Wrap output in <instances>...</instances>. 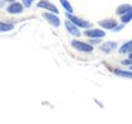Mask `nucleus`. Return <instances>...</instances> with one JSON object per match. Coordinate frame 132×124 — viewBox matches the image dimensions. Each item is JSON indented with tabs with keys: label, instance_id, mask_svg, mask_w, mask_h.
I'll use <instances>...</instances> for the list:
<instances>
[{
	"label": "nucleus",
	"instance_id": "1",
	"mask_svg": "<svg viewBox=\"0 0 132 124\" xmlns=\"http://www.w3.org/2000/svg\"><path fill=\"white\" fill-rule=\"evenodd\" d=\"M65 16H67V19H68L70 21H72L77 27L91 29V23H89V21H85V20H82V19H80V17H75V16H72V13H67Z\"/></svg>",
	"mask_w": 132,
	"mask_h": 124
},
{
	"label": "nucleus",
	"instance_id": "2",
	"mask_svg": "<svg viewBox=\"0 0 132 124\" xmlns=\"http://www.w3.org/2000/svg\"><path fill=\"white\" fill-rule=\"evenodd\" d=\"M71 46L74 49L80 50V52H84V53H91L92 52V46L88 43H84V41H80V40H72L71 41Z\"/></svg>",
	"mask_w": 132,
	"mask_h": 124
},
{
	"label": "nucleus",
	"instance_id": "3",
	"mask_svg": "<svg viewBox=\"0 0 132 124\" xmlns=\"http://www.w3.org/2000/svg\"><path fill=\"white\" fill-rule=\"evenodd\" d=\"M84 34L89 39H102L105 36V32L104 30H100V29H88Z\"/></svg>",
	"mask_w": 132,
	"mask_h": 124
},
{
	"label": "nucleus",
	"instance_id": "4",
	"mask_svg": "<svg viewBox=\"0 0 132 124\" xmlns=\"http://www.w3.org/2000/svg\"><path fill=\"white\" fill-rule=\"evenodd\" d=\"M37 6L40 7V9H44V10H48V12H51V13H55V14L58 13L57 7H55L53 3L47 2V0H41V2H38V3H37Z\"/></svg>",
	"mask_w": 132,
	"mask_h": 124
},
{
	"label": "nucleus",
	"instance_id": "5",
	"mask_svg": "<svg viewBox=\"0 0 132 124\" xmlns=\"http://www.w3.org/2000/svg\"><path fill=\"white\" fill-rule=\"evenodd\" d=\"M24 9L23 3H17V2H12V4H10L9 7H7V12L12 13V14H17V13H21Z\"/></svg>",
	"mask_w": 132,
	"mask_h": 124
},
{
	"label": "nucleus",
	"instance_id": "6",
	"mask_svg": "<svg viewBox=\"0 0 132 124\" xmlns=\"http://www.w3.org/2000/svg\"><path fill=\"white\" fill-rule=\"evenodd\" d=\"M43 17L46 19V20H48L50 23L53 24V26H55V27H58L60 26V19L55 16V13H51V12H48V13H43Z\"/></svg>",
	"mask_w": 132,
	"mask_h": 124
},
{
	"label": "nucleus",
	"instance_id": "7",
	"mask_svg": "<svg viewBox=\"0 0 132 124\" xmlns=\"http://www.w3.org/2000/svg\"><path fill=\"white\" fill-rule=\"evenodd\" d=\"M65 29L68 30V33L70 34H72V36H75V37H78V36L81 34V32L78 30V27L75 26L72 21H70V20H67L65 21Z\"/></svg>",
	"mask_w": 132,
	"mask_h": 124
},
{
	"label": "nucleus",
	"instance_id": "8",
	"mask_svg": "<svg viewBox=\"0 0 132 124\" xmlns=\"http://www.w3.org/2000/svg\"><path fill=\"white\" fill-rule=\"evenodd\" d=\"M100 26L104 27V29H108V30H114V27L117 26V21L114 19H106V20L100 21Z\"/></svg>",
	"mask_w": 132,
	"mask_h": 124
},
{
	"label": "nucleus",
	"instance_id": "9",
	"mask_svg": "<svg viewBox=\"0 0 132 124\" xmlns=\"http://www.w3.org/2000/svg\"><path fill=\"white\" fill-rule=\"evenodd\" d=\"M132 52V40L128 41V43H125L122 47L119 49V53L121 54H126V53H131Z\"/></svg>",
	"mask_w": 132,
	"mask_h": 124
},
{
	"label": "nucleus",
	"instance_id": "10",
	"mask_svg": "<svg viewBox=\"0 0 132 124\" xmlns=\"http://www.w3.org/2000/svg\"><path fill=\"white\" fill-rule=\"evenodd\" d=\"M101 49H102L104 52L109 53V52H112V50L117 49V43H114V41H109V43H105L104 46H101Z\"/></svg>",
	"mask_w": 132,
	"mask_h": 124
},
{
	"label": "nucleus",
	"instance_id": "11",
	"mask_svg": "<svg viewBox=\"0 0 132 124\" xmlns=\"http://www.w3.org/2000/svg\"><path fill=\"white\" fill-rule=\"evenodd\" d=\"M129 10H132V6L131 4H122V6H119L117 9V13L118 14H123V13H126V12H129Z\"/></svg>",
	"mask_w": 132,
	"mask_h": 124
},
{
	"label": "nucleus",
	"instance_id": "12",
	"mask_svg": "<svg viewBox=\"0 0 132 124\" xmlns=\"http://www.w3.org/2000/svg\"><path fill=\"white\" fill-rule=\"evenodd\" d=\"M131 20H132V10H129V12L121 14V21H122L123 24L128 23V21H131Z\"/></svg>",
	"mask_w": 132,
	"mask_h": 124
},
{
	"label": "nucleus",
	"instance_id": "13",
	"mask_svg": "<svg viewBox=\"0 0 132 124\" xmlns=\"http://www.w3.org/2000/svg\"><path fill=\"white\" fill-rule=\"evenodd\" d=\"M13 24L12 23H4V21H0V32H9V30L13 29Z\"/></svg>",
	"mask_w": 132,
	"mask_h": 124
},
{
	"label": "nucleus",
	"instance_id": "14",
	"mask_svg": "<svg viewBox=\"0 0 132 124\" xmlns=\"http://www.w3.org/2000/svg\"><path fill=\"white\" fill-rule=\"evenodd\" d=\"M115 74H118V76H122V77L132 78V71H126V70H115Z\"/></svg>",
	"mask_w": 132,
	"mask_h": 124
},
{
	"label": "nucleus",
	"instance_id": "15",
	"mask_svg": "<svg viewBox=\"0 0 132 124\" xmlns=\"http://www.w3.org/2000/svg\"><path fill=\"white\" fill-rule=\"evenodd\" d=\"M60 3L63 4V7L67 10V13H72V6L67 2V0H60Z\"/></svg>",
	"mask_w": 132,
	"mask_h": 124
},
{
	"label": "nucleus",
	"instance_id": "16",
	"mask_svg": "<svg viewBox=\"0 0 132 124\" xmlns=\"http://www.w3.org/2000/svg\"><path fill=\"white\" fill-rule=\"evenodd\" d=\"M33 2H34V0H23V6L24 7H30L33 4Z\"/></svg>",
	"mask_w": 132,
	"mask_h": 124
},
{
	"label": "nucleus",
	"instance_id": "17",
	"mask_svg": "<svg viewBox=\"0 0 132 124\" xmlns=\"http://www.w3.org/2000/svg\"><path fill=\"white\" fill-rule=\"evenodd\" d=\"M4 3H6V0H0V7H3Z\"/></svg>",
	"mask_w": 132,
	"mask_h": 124
},
{
	"label": "nucleus",
	"instance_id": "18",
	"mask_svg": "<svg viewBox=\"0 0 132 124\" xmlns=\"http://www.w3.org/2000/svg\"><path fill=\"white\" fill-rule=\"evenodd\" d=\"M129 59H132V52H131V53H129Z\"/></svg>",
	"mask_w": 132,
	"mask_h": 124
},
{
	"label": "nucleus",
	"instance_id": "19",
	"mask_svg": "<svg viewBox=\"0 0 132 124\" xmlns=\"http://www.w3.org/2000/svg\"><path fill=\"white\" fill-rule=\"evenodd\" d=\"M6 2H16V0H6Z\"/></svg>",
	"mask_w": 132,
	"mask_h": 124
},
{
	"label": "nucleus",
	"instance_id": "20",
	"mask_svg": "<svg viewBox=\"0 0 132 124\" xmlns=\"http://www.w3.org/2000/svg\"><path fill=\"white\" fill-rule=\"evenodd\" d=\"M129 69H131V70H132V67H129Z\"/></svg>",
	"mask_w": 132,
	"mask_h": 124
}]
</instances>
